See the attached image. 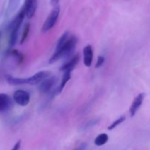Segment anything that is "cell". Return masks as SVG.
<instances>
[{"label": "cell", "instance_id": "cell-4", "mask_svg": "<svg viewBox=\"0 0 150 150\" xmlns=\"http://www.w3.org/2000/svg\"><path fill=\"white\" fill-rule=\"evenodd\" d=\"M13 100L18 105L21 106H26L30 102V95L26 91L18 89L13 94Z\"/></svg>", "mask_w": 150, "mask_h": 150}, {"label": "cell", "instance_id": "cell-5", "mask_svg": "<svg viewBox=\"0 0 150 150\" xmlns=\"http://www.w3.org/2000/svg\"><path fill=\"white\" fill-rule=\"evenodd\" d=\"M50 73L48 71H40L35 73L32 76L29 78H23V83L29 85H37L40 83L41 81L48 77Z\"/></svg>", "mask_w": 150, "mask_h": 150}, {"label": "cell", "instance_id": "cell-23", "mask_svg": "<svg viewBox=\"0 0 150 150\" xmlns=\"http://www.w3.org/2000/svg\"><path fill=\"white\" fill-rule=\"evenodd\" d=\"M1 32H0V39H1Z\"/></svg>", "mask_w": 150, "mask_h": 150}, {"label": "cell", "instance_id": "cell-12", "mask_svg": "<svg viewBox=\"0 0 150 150\" xmlns=\"http://www.w3.org/2000/svg\"><path fill=\"white\" fill-rule=\"evenodd\" d=\"M71 73H72V70H67V71H65L64 73V75H63V77L61 81V83H60V86L58 89V92H62V91L63 90V89L64 88L65 86L66 83L68 82V81L70 80L71 79Z\"/></svg>", "mask_w": 150, "mask_h": 150}, {"label": "cell", "instance_id": "cell-3", "mask_svg": "<svg viewBox=\"0 0 150 150\" xmlns=\"http://www.w3.org/2000/svg\"><path fill=\"white\" fill-rule=\"evenodd\" d=\"M60 13V7L59 6H56L54 10L50 13L48 15V18L43 23V26L42 28V32H47L52 29L54 26V25L57 23V20H58L59 16Z\"/></svg>", "mask_w": 150, "mask_h": 150}, {"label": "cell", "instance_id": "cell-20", "mask_svg": "<svg viewBox=\"0 0 150 150\" xmlns=\"http://www.w3.org/2000/svg\"><path fill=\"white\" fill-rule=\"evenodd\" d=\"M86 148H87V144L82 143L79 146H78L77 147L75 148L74 150H86Z\"/></svg>", "mask_w": 150, "mask_h": 150}, {"label": "cell", "instance_id": "cell-18", "mask_svg": "<svg viewBox=\"0 0 150 150\" xmlns=\"http://www.w3.org/2000/svg\"><path fill=\"white\" fill-rule=\"evenodd\" d=\"M105 62V57L103 56H99L98 57V61H97L96 64H95V68H99Z\"/></svg>", "mask_w": 150, "mask_h": 150}, {"label": "cell", "instance_id": "cell-2", "mask_svg": "<svg viewBox=\"0 0 150 150\" xmlns=\"http://www.w3.org/2000/svg\"><path fill=\"white\" fill-rule=\"evenodd\" d=\"M25 16H26V11H25V9L23 8V7H22L20 11L18 12V13L16 15V17L13 18V20L12 21L11 23L9 25V30L10 32L9 44H10V47L14 46L16 45V42H17L19 29L21 26L22 22H23Z\"/></svg>", "mask_w": 150, "mask_h": 150}, {"label": "cell", "instance_id": "cell-8", "mask_svg": "<svg viewBox=\"0 0 150 150\" xmlns=\"http://www.w3.org/2000/svg\"><path fill=\"white\" fill-rule=\"evenodd\" d=\"M144 98H145V94L140 93L134 98V100H133V103H132L131 105H130V117H133L136 115L138 110H139V108L142 106V103H143L144 102Z\"/></svg>", "mask_w": 150, "mask_h": 150}, {"label": "cell", "instance_id": "cell-1", "mask_svg": "<svg viewBox=\"0 0 150 150\" xmlns=\"http://www.w3.org/2000/svg\"><path fill=\"white\" fill-rule=\"evenodd\" d=\"M77 42L78 39L76 36L71 35L69 32H64L58 40L55 52L49 59L50 64L70 55L76 48Z\"/></svg>", "mask_w": 150, "mask_h": 150}, {"label": "cell", "instance_id": "cell-22", "mask_svg": "<svg viewBox=\"0 0 150 150\" xmlns=\"http://www.w3.org/2000/svg\"><path fill=\"white\" fill-rule=\"evenodd\" d=\"M59 0H50V2H51V4L53 6H57Z\"/></svg>", "mask_w": 150, "mask_h": 150}, {"label": "cell", "instance_id": "cell-9", "mask_svg": "<svg viewBox=\"0 0 150 150\" xmlns=\"http://www.w3.org/2000/svg\"><path fill=\"white\" fill-rule=\"evenodd\" d=\"M93 59V49L90 45H88L83 48V63L86 67H90L92 65Z\"/></svg>", "mask_w": 150, "mask_h": 150}, {"label": "cell", "instance_id": "cell-10", "mask_svg": "<svg viewBox=\"0 0 150 150\" xmlns=\"http://www.w3.org/2000/svg\"><path fill=\"white\" fill-rule=\"evenodd\" d=\"M79 60H80V56L79 54H76V56L73 57L70 60H69L68 62L65 63L64 64H63L61 67H60V70L63 72L67 71V70H72L73 71L74 67L77 65V64L79 63Z\"/></svg>", "mask_w": 150, "mask_h": 150}, {"label": "cell", "instance_id": "cell-16", "mask_svg": "<svg viewBox=\"0 0 150 150\" xmlns=\"http://www.w3.org/2000/svg\"><path fill=\"white\" fill-rule=\"evenodd\" d=\"M10 54H11L13 57H16V59H17L18 64H21V63L23 62V60H24V56H23V54L19 52L18 50H13V51H11Z\"/></svg>", "mask_w": 150, "mask_h": 150}, {"label": "cell", "instance_id": "cell-11", "mask_svg": "<svg viewBox=\"0 0 150 150\" xmlns=\"http://www.w3.org/2000/svg\"><path fill=\"white\" fill-rule=\"evenodd\" d=\"M12 100L10 96L6 94H0V112H3L11 107Z\"/></svg>", "mask_w": 150, "mask_h": 150}, {"label": "cell", "instance_id": "cell-21", "mask_svg": "<svg viewBox=\"0 0 150 150\" xmlns=\"http://www.w3.org/2000/svg\"><path fill=\"white\" fill-rule=\"evenodd\" d=\"M21 144V141H18V142H16V144L14 145V146H13V149H12L11 150H19L20 149Z\"/></svg>", "mask_w": 150, "mask_h": 150}, {"label": "cell", "instance_id": "cell-15", "mask_svg": "<svg viewBox=\"0 0 150 150\" xmlns=\"http://www.w3.org/2000/svg\"><path fill=\"white\" fill-rule=\"evenodd\" d=\"M29 32H30V23H26L24 26V29H23V33H22V36H21V39L20 43L23 44V42H25V40L27 38L28 35H29Z\"/></svg>", "mask_w": 150, "mask_h": 150}, {"label": "cell", "instance_id": "cell-14", "mask_svg": "<svg viewBox=\"0 0 150 150\" xmlns=\"http://www.w3.org/2000/svg\"><path fill=\"white\" fill-rule=\"evenodd\" d=\"M21 0H9L8 7H7V13L9 14L12 13L16 10V8L18 6Z\"/></svg>", "mask_w": 150, "mask_h": 150}, {"label": "cell", "instance_id": "cell-7", "mask_svg": "<svg viewBox=\"0 0 150 150\" xmlns=\"http://www.w3.org/2000/svg\"><path fill=\"white\" fill-rule=\"evenodd\" d=\"M23 7L26 11V17L29 19L32 18L38 7V0H24Z\"/></svg>", "mask_w": 150, "mask_h": 150}, {"label": "cell", "instance_id": "cell-19", "mask_svg": "<svg viewBox=\"0 0 150 150\" xmlns=\"http://www.w3.org/2000/svg\"><path fill=\"white\" fill-rule=\"evenodd\" d=\"M98 122V120H92V121L88 122V123L84 126V127H83V128H84L85 130L90 128V127H92V126H94L95 125H96V123Z\"/></svg>", "mask_w": 150, "mask_h": 150}, {"label": "cell", "instance_id": "cell-17", "mask_svg": "<svg viewBox=\"0 0 150 150\" xmlns=\"http://www.w3.org/2000/svg\"><path fill=\"white\" fill-rule=\"evenodd\" d=\"M125 116H122V117H120V118L117 119V120H115V121L114 122L112 123V124L111 125L109 126V127H108V130H114V128H116V127H117V126L120 125V124H122V123L125 120Z\"/></svg>", "mask_w": 150, "mask_h": 150}, {"label": "cell", "instance_id": "cell-6", "mask_svg": "<svg viewBox=\"0 0 150 150\" xmlns=\"http://www.w3.org/2000/svg\"><path fill=\"white\" fill-rule=\"evenodd\" d=\"M57 81V78L56 76L47 77L46 79H45L40 83L39 87H38L40 92L42 94H46L49 92L52 89V88L55 86Z\"/></svg>", "mask_w": 150, "mask_h": 150}, {"label": "cell", "instance_id": "cell-13", "mask_svg": "<svg viewBox=\"0 0 150 150\" xmlns=\"http://www.w3.org/2000/svg\"><path fill=\"white\" fill-rule=\"evenodd\" d=\"M108 141V136L106 133H101L98 135L95 139V144L96 146H100L105 144Z\"/></svg>", "mask_w": 150, "mask_h": 150}]
</instances>
